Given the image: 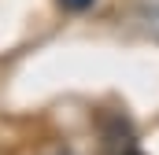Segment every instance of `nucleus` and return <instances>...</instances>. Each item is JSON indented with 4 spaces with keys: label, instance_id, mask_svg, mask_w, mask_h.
Returning a JSON list of instances; mask_svg holds the SVG:
<instances>
[{
    "label": "nucleus",
    "instance_id": "1",
    "mask_svg": "<svg viewBox=\"0 0 159 155\" xmlns=\"http://www.w3.org/2000/svg\"><path fill=\"white\" fill-rule=\"evenodd\" d=\"M96 0H59V7L63 11H85V7H93Z\"/></svg>",
    "mask_w": 159,
    "mask_h": 155
}]
</instances>
